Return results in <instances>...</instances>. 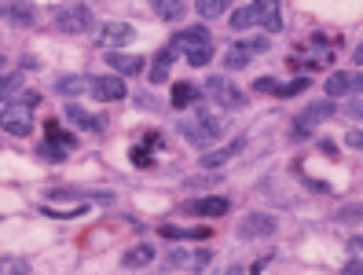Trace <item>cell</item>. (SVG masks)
Here are the masks:
<instances>
[{
    "mask_svg": "<svg viewBox=\"0 0 363 275\" xmlns=\"http://www.w3.org/2000/svg\"><path fill=\"white\" fill-rule=\"evenodd\" d=\"M180 136L191 143V147H199V151H206V147H213L220 136H224V121L220 118H209V114H195V118H187L180 121Z\"/></svg>",
    "mask_w": 363,
    "mask_h": 275,
    "instance_id": "cell-1",
    "label": "cell"
},
{
    "mask_svg": "<svg viewBox=\"0 0 363 275\" xmlns=\"http://www.w3.org/2000/svg\"><path fill=\"white\" fill-rule=\"evenodd\" d=\"M330 114H334V103H330V99L312 103L308 111H301V114L290 121V140H294V143H305L308 136H315V129H319V125H323Z\"/></svg>",
    "mask_w": 363,
    "mask_h": 275,
    "instance_id": "cell-2",
    "label": "cell"
},
{
    "mask_svg": "<svg viewBox=\"0 0 363 275\" xmlns=\"http://www.w3.org/2000/svg\"><path fill=\"white\" fill-rule=\"evenodd\" d=\"M206 96L217 103V107H224V111H242L246 107V92L231 77H209L206 81Z\"/></svg>",
    "mask_w": 363,
    "mask_h": 275,
    "instance_id": "cell-3",
    "label": "cell"
},
{
    "mask_svg": "<svg viewBox=\"0 0 363 275\" xmlns=\"http://www.w3.org/2000/svg\"><path fill=\"white\" fill-rule=\"evenodd\" d=\"M89 92H92L99 103H121L125 96H129L121 74H96V77H89Z\"/></svg>",
    "mask_w": 363,
    "mask_h": 275,
    "instance_id": "cell-4",
    "label": "cell"
},
{
    "mask_svg": "<svg viewBox=\"0 0 363 275\" xmlns=\"http://www.w3.org/2000/svg\"><path fill=\"white\" fill-rule=\"evenodd\" d=\"M0 129H4L8 136H30L33 133V111L11 103V107L0 111Z\"/></svg>",
    "mask_w": 363,
    "mask_h": 275,
    "instance_id": "cell-5",
    "label": "cell"
},
{
    "mask_svg": "<svg viewBox=\"0 0 363 275\" xmlns=\"http://www.w3.org/2000/svg\"><path fill=\"white\" fill-rule=\"evenodd\" d=\"M89 26H92V11L84 4H67L55 15V30L59 33H84Z\"/></svg>",
    "mask_w": 363,
    "mask_h": 275,
    "instance_id": "cell-6",
    "label": "cell"
},
{
    "mask_svg": "<svg viewBox=\"0 0 363 275\" xmlns=\"http://www.w3.org/2000/svg\"><path fill=\"white\" fill-rule=\"evenodd\" d=\"M228 209H231V202L224 195H202V198L184 202V213H195V217H224Z\"/></svg>",
    "mask_w": 363,
    "mask_h": 275,
    "instance_id": "cell-7",
    "label": "cell"
},
{
    "mask_svg": "<svg viewBox=\"0 0 363 275\" xmlns=\"http://www.w3.org/2000/svg\"><path fill=\"white\" fill-rule=\"evenodd\" d=\"M133 37H136V30L129 26V23H106L103 30H99V37H96V45L106 52V48H125V45H133Z\"/></svg>",
    "mask_w": 363,
    "mask_h": 275,
    "instance_id": "cell-8",
    "label": "cell"
},
{
    "mask_svg": "<svg viewBox=\"0 0 363 275\" xmlns=\"http://www.w3.org/2000/svg\"><path fill=\"white\" fill-rule=\"evenodd\" d=\"M209 30L206 26H187V30H177L173 33V40H169V48H173V52H195V48H202V45H209Z\"/></svg>",
    "mask_w": 363,
    "mask_h": 275,
    "instance_id": "cell-9",
    "label": "cell"
},
{
    "mask_svg": "<svg viewBox=\"0 0 363 275\" xmlns=\"http://www.w3.org/2000/svg\"><path fill=\"white\" fill-rule=\"evenodd\" d=\"M253 18L268 30V33H279L283 30V11H279V0H253L250 4Z\"/></svg>",
    "mask_w": 363,
    "mask_h": 275,
    "instance_id": "cell-10",
    "label": "cell"
},
{
    "mask_svg": "<svg viewBox=\"0 0 363 275\" xmlns=\"http://www.w3.org/2000/svg\"><path fill=\"white\" fill-rule=\"evenodd\" d=\"M103 59H106V67H111L114 74H121V77H136V74H143V67H147L140 55H125V52H118V48H106Z\"/></svg>",
    "mask_w": 363,
    "mask_h": 275,
    "instance_id": "cell-11",
    "label": "cell"
},
{
    "mask_svg": "<svg viewBox=\"0 0 363 275\" xmlns=\"http://www.w3.org/2000/svg\"><path fill=\"white\" fill-rule=\"evenodd\" d=\"M173 62H177V52L173 48H158L155 59H151V67H147V81L151 84H165L169 77H173Z\"/></svg>",
    "mask_w": 363,
    "mask_h": 275,
    "instance_id": "cell-12",
    "label": "cell"
},
{
    "mask_svg": "<svg viewBox=\"0 0 363 275\" xmlns=\"http://www.w3.org/2000/svg\"><path fill=\"white\" fill-rule=\"evenodd\" d=\"M330 59H334L330 48H323V52H319V48H308V52H294L286 62H290L294 70H323V67H330Z\"/></svg>",
    "mask_w": 363,
    "mask_h": 275,
    "instance_id": "cell-13",
    "label": "cell"
},
{
    "mask_svg": "<svg viewBox=\"0 0 363 275\" xmlns=\"http://www.w3.org/2000/svg\"><path fill=\"white\" fill-rule=\"evenodd\" d=\"M272 231H275V217L272 213H246L242 224H239L242 239H261V235H272Z\"/></svg>",
    "mask_w": 363,
    "mask_h": 275,
    "instance_id": "cell-14",
    "label": "cell"
},
{
    "mask_svg": "<svg viewBox=\"0 0 363 275\" xmlns=\"http://www.w3.org/2000/svg\"><path fill=\"white\" fill-rule=\"evenodd\" d=\"M242 147H246V140L239 136V140H231V143H224V147H217V151H202V169H220V165H228L235 155H239L242 151Z\"/></svg>",
    "mask_w": 363,
    "mask_h": 275,
    "instance_id": "cell-15",
    "label": "cell"
},
{
    "mask_svg": "<svg viewBox=\"0 0 363 275\" xmlns=\"http://www.w3.org/2000/svg\"><path fill=\"white\" fill-rule=\"evenodd\" d=\"M33 4L30 0H8L4 8H0V18H8L11 26H33Z\"/></svg>",
    "mask_w": 363,
    "mask_h": 275,
    "instance_id": "cell-16",
    "label": "cell"
},
{
    "mask_svg": "<svg viewBox=\"0 0 363 275\" xmlns=\"http://www.w3.org/2000/svg\"><path fill=\"white\" fill-rule=\"evenodd\" d=\"M158 235L169 239V242H184V239H209L213 228L209 224H195V228H177V224H162Z\"/></svg>",
    "mask_w": 363,
    "mask_h": 275,
    "instance_id": "cell-17",
    "label": "cell"
},
{
    "mask_svg": "<svg viewBox=\"0 0 363 275\" xmlns=\"http://www.w3.org/2000/svg\"><path fill=\"white\" fill-rule=\"evenodd\" d=\"M349 92H359V74H349V70H334L327 77V96L337 99V96H349Z\"/></svg>",
    "mask_w": 363,
    "mask_h": 275,
    "instance_id": "cell-18",
    "label": "cell"
},
{
    "mask_svg": "<svg viewBox=\"0 0 363 275\" xmlns=\"http://www.w3.org/2000/svg\"><path fill=\"white\" fill-rule=\"evenodd\" d=\"M155 264V246L151 242H136L121 253V268H147Z\"/></svg>",
    "mask_w": 363,
    "mask_h": 275,
    "instance_id": "cell-19",
    "label": "cell"
},
{
    "mask_svg": "<svg viewBox=\"0 0 363 275\" xmlns=\"http://www.w3.org/2000/svg\"><path fill=\"white\" fill-rule=\"evenodd\" d=\"M67 118L77 125V129H84V133H103V129H106V121H103V118L89 114L84 107H77V103H67Z\"/></svg>",
    "mask_w": 363,
    "mask_h": 275,
    "instance_id": "cell-20",
    "label": "cell"
},
{
    "mask_svg": "<svg viewBox=\"0 0 363 275\" xmlns=\"http://www.w3.org/2000/svg\"><path fill=\"white\" fill-rule=\"evenodd\" d=\"M199 99H202L199 84L177 81V84H173V96H169V107H173V111H184V107H191V103H199Z\"/></svg>",
    "mask_w": 363,
    "mask_h": 275,
    "instance_id": "cell-21",
    "label": "cell"
},
{
    "mask_svg": "<svg viewBox=\"0 0 363 275\" xmlns=\"http://www.w3.org/2000/svg\"><path fill=\"white\" fill-rule=\"evenodd\" d=\"M45 133H48V140H45V143H55V147H62V151H74V147H77V140H74L67 129H62V125H59L55 118H48V121H45Z\"/></svg>",
    "mask_w": 363,
    "mask_h": 275,
    "instance_id": "cell-22",
    "label": "cell"
},
{
    "mask_svg": "<svg viewBox=\"0 0 363 275\" xmlns=\"http://www.w3.org/2000/svg\"><path fill=\"white\" fill-rule=\"evenodd\" d=\"M250 59H253V55L246 52V45H242V40H235V45L224 52V70H231V74H235V70H246Z\"/></svg>",
    "mask_w": 363,
    "mask_h": 275,
    "instance_id": "cell-23",
    "label": "cell"
},
{
    "mask_svg": "<svg viewBox=\"0 0 363 275\" xmlns=\"http://www.w3.org/2000/svg\"><path fill=\"white\" fill-rule=\"evenodd\" d=\"M151 8L158 18H165V23H173V18L184 15V0H151Z\"/></svg>",
    "mask_w": 363,
    "mask_h": 275,
    "instance_id": "cell-24",
    "label": "cell"
},
{
    "mask_svg": "<svg viewBox=\"0 0 363 275\" xmlns=\"http://www.w3.org/2000/svg\"><path fill=\"white\" fill-rule=\"evenodd\" d=\"M195 8H199L202 18H220L231 8V0H195Z\"/></svg>",
    "mask_w": 363,
    "mask_h": 275,
    "instance_id": "cell-25",
    "label": "cell"
},
{
    "mask_svg": "<svg viewBox=\"0 0 363 275\" xmlns=\"http://www.w3.org/2000/svg\"><path fill=\"white\" fill-rule=\"evenodd\" d=\"M89 206H45V217H55V220H70V217H81Z\"/></svg>",
    "mask_w": 363,
    "mask_h": 275,
    "instance_id": "cell-26",
    "label": "cell"
},
{
    "mask_svg": "<svg viewBox=\"0 0 363 275\" xmlns=\"http://www.w3.org/2000/svg\"><path fill=\"white\" fill-rule=\"evenodd\" d=\"M308 89V77H294V81H279L275 84V96H297V92H305Z\"/></svg>",
    "mask_w": 363,
    "mask_h": 275,
    "instance_id": "cell-27",
    "label": "cell"
},
{
    "mask_svg": "<svg viewBox=\"0 0 363 275\" xmlns=\"http://www.w3.org/2000/svg\"><path fill=\"white\" fill-rule=\"evenodd\" d=\"M228 23H231V30H250V26H257V18H253V11L250 8H239V11H231V18H228Z\"/></svg>",
    "mask_w": 363,
    "mask_h": 275,
    "instance_id": "cell-28",
    "label": "cell"
},
{
    "mask_svg": "<svg viewBox=\"0 0 363 275\" xmlns=\"http://www.w3.org/2000/svg\"><path fill=\"white\" fill-rule=\"evenodd\" d=\"M209 261H213L209 249H187V271H202L209 268Z\"/></svg>",
    "mask_w": 363,
    "mask_h": 275,
    "instance_id": "cell-29",
    "label": "cell"
},
{
    "mask_svg": "<svg viewBox=\"0 0 363 275\" xmlns=\"http://www.w3.org/2000/svg\"><path fill=\"white\" fill-rule=\"evenodd\" d=\"M187 62H191V67H209V62H213V40L202 45V48H195V52H187Z\"/></svg>",
    "mask_w": 363,
    "mask_h": 275,
    "instance_id": "cell-30",
    "label": "cell"
},
{
    "mask_svg": "<svg viewBox=\"0 0 363 275\" xmlns=\"http://www.w3.org/2000/svg\"><path fill=\"white\" fill-rule=\"evenodd\" d=\"M129 158H133V165H136V169H151V165H155L151 147H133V151H129Z\"/></svg>",
    "mask_w": 363,
    "mask_h": 275,
    "instance_id": "cell-31",
    "label": "cell"
},
{
    "mask_svg": "<svg viewBox=\"0 0 363 275\" xmlns=\"http://www.w3.org/2000/svg\"><path fill=\"white\" fill-rule=\"evenodd\" d=\"M55 92L59 96H74V92H84V77H62L55 84Z\"/></svg>",
    "mask_w": 363,
    "mask_h": 275,
    "instance_id": "cell-32",
    "label": "cell"
},
{
    "mask_svg": "<svg viewBox=\"0 0 363 275\" xmlns=\"http://www.w3.org/2000/svg\"><path fill=\"white\" fill-rule=\"evenodd\" d=\"M242 45H246V52H250V55H264V52L272 48V45H268V37H261V33H257V37H246Z\"/></svg>",
    "mask_w": 363,
    "mask_h": 275,
    "instance_id": "cell-33",
    "label": "cell"
},
{
    "mask_svg": "<svg viewBox=\"0 0 363 275\" xmlns=\"http://www.w3.org/2000/svg\"><path fill=\"white\" fill-rule=\"evenodd\" d=\"M0 271H30V261H23V257H0Z\"/></svg>",
    "mask_w": 363,
    "mask_h": 275,
    "instance_id": "cell-34",
    "label": "cell"
},
{
    "mask_svg": "<svg viewBox=\"0 0 363 275\" xmlns=\"http://www.w3.org/2000/svg\"><path fill=\"white\" fill-rule=\"evenodd\" d=\"M18 89V77L15 74H0V99H8Z\"/></svg>",
    "mask_w": 363,
    "mask_h": 275,
    "instance_id": "cell-35",
    "label": "cell"
},
{
    "mask_svg": "<svg viewBox=\"0 0 363 275\" xmlns=\"http://www.w3.org/2000/svg\"><path fill=\"white\" fill-rule=\"evenodd\" d=\"M165 268H169V271H173V268H187V249H173V253H169Z\"/></svg>",
    "mask_w": 363,
    "mask_h": 275,
    "instance_id": "cell-36",
    "label": "cell"
},
{
    "mask_svg": "<svg viewBox=\"0 0 363 275\" xmlns=\"http://www.w3.org/2000/svg\"><path fill=\"white\" fill-rule=\"evenodd\" d=\"M11 103H18V107H30V111H33L37 103H40V92H33V89H30V92H18Z\"/></svg>",
    "mask_w": 363,
    "mask_h": 275,
    "instance_id": "cell-37",
    "label": "cell"
},
{
    "mask_svg": "<svg viewBox=\"0 0 363 275\" xmlns=\"http://www.w3.org/2000/svg\"><path fill=\"white\" fill-rule=\"evenodd\" d=\"M275 84H279V81H275V77H257V81H253V92H264V96H275Z\"/></svg>",
    "mask_w": 363,
    "mask_h": 275,
    "instance_id": "cell-38",
    "label": "cell"
},
{
    "mask_svg": "<svg viewBox=\"0 0 363 275\" xmlns=\"http://www.w3.org/2000/svg\"><path fill=\"white\" fill-rule=\"evenodd\" d=\"M359 136H363V133H359V129H352V133H349V136H345V143H349V147H352V151H359V147H363V140H359Z\"/></svg>",
    "mask_w": 363,
    "mask_h": 275,
    "instance_id": "cell-39",
    "label": "cell"
}]
</instances>
